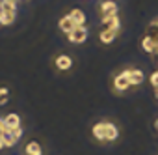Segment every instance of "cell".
Segmentation results:
<instances>
[{"instance_id":"cell-6","label":"cell","mask_w":158,"mask_h":155,"mask_svg":"<svg viewBox=\"0 0 158 155\" xmlns=\"http://www.w3.org/2000/svg\"><path fill=\"white\" fill-rule=\"evenodd\" d=\"M99 11H101V17H110V15H117V4L114 0H104L99 6Z\"/></svg>"},{"instance_id":"cell-16","label":"cell","mask_w":158,"mask_h":155,"mask_svg":"<svg viewBox=\"0 0 158 155\" xmlns=\"http://www.w3.org/2000/svg\"><path fill=\"white\" fill-rule=\"evenodd\" d=\"M8 101H10V90L2 86L0 88V105H6Z\"/></svg>"},{"instance_id":"cell-19","label":"cell","mask_w":158,"mask_h":155,"mask_svg":"<svg viewBox=\"0 0 158 155\" xmlns=\"http://www.w3.org/2000/svg\"><path fill=\"white\" fill-rule=\"evenodd\" d=\"M4 148H6V146H4V142H2V138H0V151H2Z\"/></svg>"},{"instance_id":"cell-20","label":"cell","mask_w":158,"mask_h":155,"mask_svg":"<svg viewBox=\"0 0 158 155\" xmlns=\"http://www.w3.org/2000/svg\"><path fill=\"white\" fill-rule=\"evenodd\" d=\"M154 97H156V99H158V86H156V88H154Z\"/></svg>"},{"instance_id":"cell-13","label":"cell","mask_w":158,"mask_h":155,"mask_svg":"<svg viewBox=\"0 0 158 155\" xmlns=\"http://www.w3.org/2000/svg\"><path fill=\"white\" fill-rule=\"evenodd\" d=\"M4 123L8 129H15V127H21V116L15 114V112H10L6 118H4Z\"/></svg>"},{"instance_id":"cell-18","label":"cell","mask_w":158,"mask_h":155,"mask_svg":"<svg viewBox=\"0 0 158 155\" xmlns=\"http://www.w3.org/2000/svg\"><path fill=\"white\" fill-rule=\"evenodd\" d=\"M6 131H8V127H6V123H4V118H2V120H0V136H2Z\"/></svg>"},{"instance_id":"cell-1","label":"cell","mask_w":158,"mask_h":155,"mask_svg":"<svg viewBox=\"0 0 158 155\" xmlns=\"http://www.w3.org/2000/svg\"><path fill=\"white\" fill-rule=\"evenodd\" d=\"M21 136H23V127H15V129H8L0 138H2V142H4L6 148H13L21 140Z\"/></svg>"},{"instance_id":"cell-9","label":"cell","mask_w":158,"mask_h":155,"mask_svg":"<svg viewBox=\"0 0 158 155\" xmlns=\"http://www.w3.org/2000/svg\"><path fill=\"white\" fill-rule=\"evenodd\" d=\"M141 49L145 51V52H149V54H156V51H158V47H156V41H154V38H151L149 34L141 39Z\"/></svg>"},{"instance_id":"cell-12","label":"cell","mask_w":158,"mask_h":155,"mask_svg":"<svg viewBox=\"0 0 158 155\" xmlns=\"http://www.w3.org/2000/svg\"><path fill=\"white\" fill-rule=\"evenodd\" d=\"M119 32H115V30H110V28H102L101 30V34H99V39H101V43H112L114 39H115V36H117Z\"/></svg>"},{"instance_id":"cell-5","label":"cell","mask_w":158,"mask_h":155,"mask_svg":"<svg viewBox=\"0 0 158 155\" xmlns=\"http://www.w3.org/2000/svg\"><path fill=\"white\" fill-rule=\"evenodd\" d=\"M54 65L58 71H69L73 67V58L69 54H58L54 58Z\"/></svg>"},{"instance_id":"cell-15","label":"cell","mask_w":158,"mask_h":155,"mask_svg":"<svg viewBox=\"0 0 158 155\" xmlns=\"http://www.w3.org/2000/svg\"><path fill=\"white\" fill-rule=\"evenodd\" d=\"M15 13H17V10H15V8H6V6H4L2 24H11V23L15 21Z\"/></svg>"},{"instance_id":"cell-10","label":"cell","mask_w":158,"mask_h":155,"mask_svg":"<svg viewBox=\"0 0 158 155\" xmlns=\"http://www.w3.org/2000/svg\"><path fill=\"white\" fill-rule=\"evenodd\" d=\"M69 17L73 19V23L76 24V26H86V13L82 11V10H71L69 11Z\"/></svg>"},{"instance_id":"cell-14","label":"cell","mask_w":158,"mask_h":155,"mask_svg":"<svg viewBox=\"0 0 158 155\" xmlns=\"http://www.w3.org/2000/svg\"><path fill=\"white\" fill-rule=\"evenodd\" d=\"M91 135H93L95 140L104 142V122H97V123L91 127Z\"/></svg>"},{"instance_id":"cell-2","label":"cell","mask_w":158,"mask_h":155,"mask_svg":"<svg viewBox=\"0 0 158 155\" xmlns=\"http://www.w3.org/2000/svg\"><path fill=\"white\" fill-rule=\"evenodd\" d=\"M130 86H132V84H130V81H128L127 69L114 77V90H115V92H125V90H128Z\"/></svg>"},{"instance_id":"cell-17","label":"cell","mask_w":158,"mask_h":155,"mask_svg":"<svg viewBox=\"0 0 158 155\" xmlns=\"http://www.w3.org/2000/svg\"><path fill=\"white\" fill-rule=\"evenodd\" d=\"M151 84H152V88H156V86H158V69L151 75Z\"/></svg>"},{"instance_id":"cell-21","label":"cell","mask_w":158,"mask_h":155,"mask_svg":"<svg viewBox=\"0 0 158 155\" xmlns=\"http://www.w3.org/2000/svg\"><path fill=\"white\" fill-rule=\"evenodd\" d=\"M154 129H156V131H158V120H156V122H154Z\"/></svg>"},{"instance_id":"cell-8","label":"cell","mask_w":158,"mask_h":155,"mask_svg":"<svg viewBox=\"0 0 158 155\" xmlns=\"http://www.w3.org/2000/svg\"><path fill=\"white\" fill-rule=\"evenodd\" d=\"M127 75H128V81H130L132 86H139L143 82V79H145L141 69H127Z\"/></svg>"},{"instance_id":"cell-3","label":"cell","mask_w":158,"mask_h":155,"mask_svg":"<svg viewBox=\"0 0 158 155\" xmlns=\"http://www.w3.org/2000/svg\"><path fill=\"white\" fill-rule=\"evenodd\" d=\"M67 39H69L71 43H84V41L88 39V28H86V26H76V28L67 36Z\"/></svg>"},{"instance_id":"cell-7","label":"cell","mask_w":158,"mask_h":155,"mask_svg":"<svg viewBox=\"0 0 158 155\" xmlns=\"http://www.w3.org/2000/svg\"><path fill=\"white\" fill-rule=\"evenodd\" d=\"M24 155H43V146L37 140H28L24 144Z\"/></svg>"},{"instance_id":"cell-4","label":"cell","mask_w":158,"mask_h":155,"mask_svg":"<svg viewBox=\"0 0 158 155\" xmlns=\"http://www.w3.org/2000/svg\"><path fill=\"white\" fill-rule=\"evenodd\" d=\"M119 138V127L112 122H104V142H115Z\"/></svg>"},{"instance_id":"cell-11","label":"cell","mask_w":158,"mask_h":155,"mask_svg":"<svg viewBox=\"0 0 158 155\" xmlns=\"http://www.w3.org/2000/svg\"><path fill=\"white\" fill-rule=\"evenodd\" d=\"M74 28H76V24L73 23V19L69 17V13H67L65 17H61V19H60V30H61L63 34H67V36H69Z\"/></svg>"}]
</instances>
